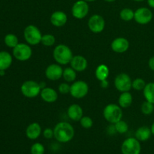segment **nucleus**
<instances>
[{"instance_id":"nucleus-35","label":"nucleus","mask_w":154,"mask_h":154,"mask_svg":"<svg viewBox=\"0 0 154 154\" xmlns=\"http://www.w3.org/2000/svg\"><path fill=\"white\" fill-rule=\"evenodd\" d=\"M42 134H43V136L46 139H51V138H53L54 137V129H52L51 128H46L42 132Z\"/></svg>"},{"instance_id":"nucleus-16","label":"nucleus","mask_w":154,"mask_h":154,"mask_svg":"<svg viewBox=\"0 0 154 154\" xmlns=\"http://www.w3.org/2000/svg\"><path fill=\"white\" fill-rule=\"evenodd\" d=\"M70 66L77 72H82L87 69L88 62H87V59L83 56H74L70 62Z\"/></svg>"},{"instance_id":"nucleus-19","label":"nucleus","mask_w":154,"mask_h":154,"mask_svg":"<svg viewBox=\"0 0 154 154\" xmlns=\"http://www.w3.org/2000/svg\"><path fill=\"white\" fill-rule=\"evenodd\" d=\"M40 96L44 102L47 103H54L58 99V93L51 87H45L41 91Z\"/></svg>"},{"instance_id":"nucleus-22","label":"nucleus","mask_w":154,"mask_h":154,"mask_svg":"<svg viewBox=\"0 0 154 154\" xmlns=\"http://www.w3.org/2000/svg\"><path fill=\"white\" fill-rule=\"evenodd\" d=\"M133 98L132 94L129 92H123L121 93L118 99V104L122 108H128L132 104Z\"/></svg>"},{"instance_id":"nucleus-8","label":"nucleus","mask_w":154,"mask_h":154,"mask_svg":"<svg viewBox=\"0 0 154 154\" xmlns=\"http://www.w3.org/2000/svg\"><path fill=\"white\" fill-rule=\"evenodd\" d=\"M89 93V85L84 81H74L71 85L70 94L75 99H83Z\"/></svg>"},{"instance_id":"nucleus-18","label":"nucleus","mask_w":154,"mask_h":154,"mask_svg":"<svg viewBox=\"0 0 154 154\" xmlns=\"http://www.w3.org/2000/svg\"><path fill=\"white\" fill-rule=\"evenodd\" d=\"M67 114L69 118L73 121H80L84 117V111L81 105L78 104H72L68 108Z\"/></svg>"},{"instance_id":"nucleus-43","label":"nucleus","mask_w":154,"mask_h":154,"mask_svg":"<svg viewBox=\"0 0 154 154\" xmlns=\"http://www.w3.org/2000/svg\"><path fill=\"white\" fill-rule=\"evenodd\" d=\"M84 1L87 2H93L96 1V0H84Z\"/></svg>"},{"instance_id":"nucleus-3","label":"nucleus","mask_w":154,"mask_h":154,"mask_svg":"<svg viewBox=\"0 0 154 154\" xmlns=\"http://www.w3.org/2000/svg\"><path fill=\"white\" fill-rule=\"evenodd\" d=\"M103 117L108 123L111 124H114L122 120L123 117L122 108L119 105L116 104H108L103 110Z\"/></svg>"},{"instance_id":"nucleus-6","label":"nucleus","mask_w":154,"mask_h":154,"mask_svg":"<svg viewBox=\"0 0 154 154\" xmlns=\"http://www.w3.org/2000/svg\"><path fill=\"white\" fill-rule=\"evenodd\" d=\"M32 55V50L29 45L25 43H19L13 48V56L17 60L25 62L29 60Z\"/></svg>"},{"instance_id":"nucleus-1","label":"nucleus","mask_w":154,"mask_h":154,"mask_svg":"<svg viewBox=\"0 0 154 154\" xmlns=\"http://www.w3.org/2000/svg\"><path fill=\"white\" fill-rule=\"evenodd\" d=\"M54 138L60 143H68L75 136L74 127L68 122H60L54 129Z\"/></svg>"},{"instance_id":"nucleus-34","label":"nucleus","mask_w":154,"mask_h":154,"mask_svg":"<svg viewBox=\"0 0 154 154\" xmlns=\"http://www.w3.org/2000/svg\"><path fill=\"white\" fill-rule=\"evenodd\" d=\"M70 88L71 85H69L68 83H62L59 85L58 90L61 94H68V93H70Z\"/></svg>"},{"instance_id":"nucleus-38","label":"nucleus","mask_w":154,"mask_h":154,"mask_svg":"<svg viewBox=\"0 0 154 154\" xmlns=\"http://www.w3.org/2000/svg\"><path fill=\"white\" fill-rule=\"evenodd\" d=\"M147 5L151 8H154V0H147Z\"/></svg>"},{"instance_id":"nucleus-4","label":"nucleus","mask_w":154,"mask_h":154,"mask_svg":"<svg viewBox=\"0 0 154 154\" xmlns=\"http://www.w3.org/2000/svg\"><path fill=\"white\" fill-rule=\"evenodd\" d=\"M23 36L26 42L29 45H37L41 43L42 34L37 26L30 24L23 30Z\"/></svg>"},{"instance_id":"nucleus-30","label":"nucleus","mask_w":154,"mask_h":154,"mask_svg":"<svg viewBox=\"0 0 154 154\" xmlns=\"http://www.w3.org/2000/svg\"><path fill=\"white\" fill-rule=\"evenodd\" d=\"M56 38L52 34L42 35L41 43L45 47H51L55 44Z\"/></svg>"},{"instance_id":"nucleus-14","label":"nucleus","mask_w":154,"mask_h":154,"mask_svg":"<svg viewBox=\"0 0 154 154\" xmlns=\"http://www.w3.org/2000/svg\"><path fill=\"white\" fill-rule=\"evenodd\" d=\"M111 48V50L117 54H123L129 49V42L126 38L118 37L112 41Z\"/></svg>"},{"instance_id":"nucleus-42","label":"nucleus","mask_w":154,"mask_h":154,"mask_svg":"<svg viewBox=\"0 0 154 154\" xmlns=\"http://www.w3.org/2000/svg\"><path fill=\"white\" fill-rule=\"evenodd\" d=\"M104 1L107 2H115L116 0H104Z\"/></svg>"},{"instance_id":"nucleus-13","label":"nucleus","mask_w":154,"mask_h":154,"mask_svg":"<svg viewBox=\"0 0 154 154\" xmlns=\"http://www.w3.org/2000/svg\"><path fill=\"white\" fill-rule=\"evenodd\" d=\"M63 69L58 63H53L46 68L45 72V77L50 81H58L63 78Z\"/></svg>"},{"instance_id":"nucleus-2","label":"nucleus","mask_w":154,"mask_h":154,"mask_svg":"<svg viewBox=\"0 0 154 154\" xmlns=\"http://www.w3.org/2000/svg\"><path fill=\"white\" fill-rule=\"evenodd\" d=\"M53 57L57 63L60 65L70 64L73 58V53L69 46L60 44L55 47L53 51Z\"/></svg>"},{"instance_id":"nucleus-10","label":"nucleus","mask_w":154,"mask_h":154,"mask_svg":"<svg viewBox=\"0 0 154 154\" xmlns=\"http://www.w3.org/2000/svg\"><path fill=\"white\" fill-rule=\"evenodd\" d=\"M114 86L116 89L121 93L129 92L132 88V81L129 75L120 73L117 75L114 79Z\"/></svg>"},{"instance_id":"nucleus-37","label":"nucleus","mask_w":154,"mask_h":154,"mask_svg":"<svg viewBox=\"0 0 154 154\" xmlns=\"http://www.w3.org/2000/svg\"><path fill=\"white\" fill-rule=\"evenodd\" d=\"M108 86H109V82H108V80H104V81H100V87L103 89L108 88Z\"/></svg>"},{"instance_id":"nucleus-11","label":"nucleus","mask_w":154,"mask_h":154,"mask_svg":"<svg viewBox=\"0 0 154 154\" xmlns=\"http://www.w3.org/2000/svg\"><path fill=\"white\" fill-rule=\"evenodd\" d=\"M153 12L150 8L146 7H141L135 10L134 20L140 25H147L151 22L153 19Z\"/></svg>"},{"instance_id":"nucleus-12","label":"nucleus","mask_w":154,"mask_h":154,"mask_svg":"<svg viewBox=\"0 0 154 154\" xmlns=\"http://www.w3.org/2000/svg\"><path fill=\"white\" fill-rule=\"evenodd\" d=\"M88 28L93 33H100L105 29V20L100 14H93L89 19Z\"/></svg>"},{"instance_id":"nucleus-5","label":"nucleus","mask_w":154,"mask_h":154,"mask_svg":"<svg viewBox=\"0 0 154 154\" xmlns=\"http://www.w3.org/2000/svg\"><path fill=\"white\" fill-rule=\"evenodd\" d=\"M20 91L23 96L29 99H32L40 95L42 89L39 85V83L30 80L23 83L20 87Z\"/></svg>"},{"instance_id":"nucleus-17","label":"nucleus","mask_w":154,"mask_h":154,"mask_svg":"<svg viewBox=\"0 0 154 154\" xmlns=\"http://www.w3.org/2000/svg\"><path fill=\"white\" fill-rule=\"evenodd\" d=\"M42 126L36 122L30 123L26 129V135L30 140H35L38 138L42 135Z\"/></svg>"},{"instance_id":"nucleus-44","label":"nucleus","mask_w":154,"mask_h":154,"mask_svg":"<svg viewBox=\"0 0 154 154\" xmlns=\"http://www.w3.org/2000/svg\"><path fill=\"white\" fill-rule=\"evenodd\" d=\"M133 1H135V2H141L144 1V0H133Z\"/></svg>"},{"instance_id":"nucleus-27","label":"nucleus","mask_w":154,"mask_h":154,"mask_svg":"<svg viewBox=\"0 0 154 154\" xmlns=\"http://www.w3.org/2000/svg\"><path fill=\"white\" fill-rule=\"evenodd\" d=\"M135 11L129 8H124L120 12V17L123 21H131L134 19Z\"/></svg>"},{"instance_id":"nucleus-39","label":"nucleus","mask_w":154,"mask_h":154,"mask_svg":"<svg viewBox=\"0 0 154 154\" xmlns=\"http://www.w3.org/2000/svg\"><path fill=\"white\" fill-rule=\"evenodd\" d=\"M39 85H40V87H41V89H44V88H45V87H47V86H46V83L45 82V81H42V82H40L39 83Z\"/></svg>"},{"instance_id":"nucleus-21","label":"nucleus","mask_w":154,"mask_h":154,"mask_svg":"<svg viewBox=\"0 0 154 154\" xmlns=\"http://www.w3.org/2000/svg\"><path fill=\"white\" fill-rule=\"evenodd\" d=\"M13 58L7 51H0V70H7L11 66Z\"/></svg>"},{"instance_id":"nucleus-33","label":"nucleus","mask_w":154,"mask_h":154,"mask_svg":"<svg viewBox=\"0 0 154 154\" xmlns=\"http://www.w3.org/2000/svg\"><path fill=\"white\" fill-rule=\"evenodd\" d=\"M81 126L86 129H90L93 126V121L91 117L88 116H84L80 120Z\"/></svg>"},{"instance_id":"nucleus-26","label":"nucleus","mask_w":154,"mask_h":154,"mask_svg":"<svg viewBox=\"0 0 154 154\" xmlns=\"http://www.w3.org/2000/svg\"><path fill=\"white\" fill-rule=\"evenodd\" d=\"M4 42L6 46L10 48H15L19 44L17 36L14 34H12V33H9V34H7L5 36Z\"/></svg>"},{"instance_id":"nucleus-15","label":"nucleus","mask_w":154,"mask_h":154,"mask_svg":"<svg viewBox=\"0 0 154 154\" xmlns=\"http://www.w3.org/2000/svg\"><path fill=\"white\" fill-rule=\"evenodd\" d=\"M51 24L56 27H62L66 24L68 21L67 14L63 11H56L53 12L50 18Z\"/></svg>"},{"instance_id":"nucleus-40","label":"nucleus","mask_w":154,"mask_h":154,"mask_svg":"<svg viewBox=\"0 0 154 154\" xmlns=\"http://www.w3.org/2000/svg\"><path fill=\"white\" fill-rule=\"evenodd\" d=\"M150 130H151V132H152V135L154 136V122L153 123H152L151 126H150Z\"/></svg>"},{"instance_id":"nucleus-29","label":"nucleus","mask_w":154,"mask_h":154,"mask_svg":"<svg viewBox=\"0 0 154 154\" xmlns=\"http://www.w3.org/2000/svg\"><path fill=\"white\" fill-rule=\"evenodd\" d=\"M114 125L116 132H117V133L124 134L126 133V132H127V131L129 130V126H128L127 123L123 120H120V121L117 122V123H114Z\"/></svg>"},{"instance_id":"nucleus-28","label":"nucleus","mask_w":154,"mask_h":154,"mask_svg":"<svg viewBox=\"0 0 154 154\" xmlns=\"http://www.w3.org/2000/svg\"><path fill=\"white\" fill-rule=\"evenodd\" d=\"M141 113L144 115H150L154 111V104L148 101H144L141 106Z\"/></svg>"},{"instance_id":"nucleus-41","label":"nucleus","mask_w":154,"mask_h":154,"mask_svg":"<svg viewBox=\"0 0 154 154\" xmlns=\"http://www.w3.org/2000/svg\"><path fill=\"white\" fill-rule=\"evenodd\" d=\"M5 75V71L0 70V76H4Z\"/></svg>"},{"instance_id":"nucleus-31","label":"nucleus","mask_w":154,"mask_h":154,"mask_svg":"<svg viewBox=\"0 0 154 154\" xmlns=\"http://www.w3.org/2000/svg\"><path fill=\"white\" fill-rule=\"evenodd\" d=\"M31 154H45V148L42 144L39 142L34 143L30 148Z\"/></svg>"},{"instance_id":"nucleus-9","label":"nucleus","mask_w":154,"mask_h":154,"mask_svg":"<svg viewBox=\"0 0 154 154\" xmlns=\"http://www.w3.org/2000/svg\"><path fill=\"white\" fill-rule=\"evenodd\" d=\"M90 11L88 2L84 0H78L72 7V14L75 19L82 20L87 16Z\"/></svg>"},{"instance_id":"nucleus-36","label":"nucleus","mask_w":154,"mask_h":154,"mask_svg":"<svg viewBox=\"0 0 154 154\" xmlns=\"http://www.w3.org/2000/svg\"><path fill=\"white\" fill-rule=\"evenodd\" d=\"M148 66L150 70L154 72V57H150L148 60Z\"/></svg>"},{"instance_id":"nucleus-23","label":"nucleus","mask_w":154,"mask_h":154,"mask_svg":"<svg viewBox=\"0 0 154 154\" xmlns=\"http://www.w3.org/2000/svg\"><path fill=\"white\" fill-rule=\"evenodd\" d=\"M109 68L105 64H100L97 66L95 71V75L99 81L108 79L109 76Z\"/></svg>"},{"instance_id":"nucleus-24","label":"nucleus","mask_w":154,"mask_h":154,"mask_svg":"<svg viewBox=\"0 0 154 154\" xmlns=\"http://www.w3.org/2000/svg\"><path fill=\"white\" fill-rule=\"evenodd\" d=\"M143 94L146 101L154 104V83L150 82L146 84L145 87L143 90Z\"/></svg>"},{"instance_id":"nucleus-25","label":"nucleus","mask_w":154,"mask_h":154,"mask_svg":"<svg viewBox=\"0 0 154 154\" xmlns=\"http://www.w3.org/2000/svg\"><path fill=\"white\" fill-rule=\"evenodd\" d=\"M77 78V72L74 70L72 67H68L63 69V78L66 82L67 83H73L75 81Z\"/></svg>"},{"instance_id":"nucleus-20","label":"nucleus","mask_w":154,"mask_h":154,"mask_svg":"<svg viewBox=\"0 0 154 154\" xmlns=\"http://www.w3.org/2000/svg\"><path fill=\"white\" fill-rule=\"evenodd\" d=\"M152 135L150 128L147 126H142L138 128L135 133V137L141 142V141H147L150 139Z\"/></svg>"},{"instance_id":"nucleus-32","label":"nucleus","mask_w":154,"mask_h":154,"mask_svg":"<svg viewBox=\"0 0 154 154\" xmlns=\"http://www.w3.org/2000/svg\"><path fill=\"white\" fill-rule=\"evenodd\" d=\"M146 82L144 79L142 78H135L134 81H132V88L135 90H138V91H141L144 89L146 86Z\"/></svg>"},{"instance_id":"nucleus-7","label":"nucleus","mask_w":154,"mask_h":154,"mask_svg":"<svg viewBox=\"0 0 154 154\" xmlns=\"http://www.w3.org/2000/svg\"><path fill=\"white\" fill-rule=\"evenodd\" d=\"M141 151V143L135 137L126 138L122 143V154H140Z\"/></svg>"}]
</instances>
